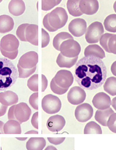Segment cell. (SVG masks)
Returning a JSON list of instances; mask_svg holds the SVG:
<instances>
[{"mask_svg":"<svg viewBox=\"0 0 116 150\" xmlns=\"http://www.w3.org/2000/svg\"><path fill=\"white\" fill-rule=\"evenodd\" d=\"M107 69L101 59L87 56L76 63L74 69V79L83 90H95L105 81Z\"/></svg>","mask_w":116,"mask_h":150,"instance_id":"obj_1","label":"cell"},{"mask_svg":"<svg viewBox=\"0 0 116 150\" xmlns=\"http://www.w3.org/2000/svg\"><path fill=\"white\" fill-rule=\"evenodd\" d=\"M18 78L17 69L11 61L0 58V91H5L13 86Z\"/></svg>","mask_w":116,"mask_h":150,"instance_id":"obj_2","label":"cell"},{"mask_svg":"<svg viewBox=\"0 0 116 150\" xmlns=\"http://www.w3.org/2000/svg\"><path fill=\"white\" fill-rule=\"evenodd\" d=\"M48 15L49 24L55 31L63 27L67 22V13L62 7L56 8Z\"/></svg>","mask_w":116,"mask_h":150,"instance_id":"obj_3","label":"cell"},{"mask_svg":"<svg viewBox=\"0 0 116 150\" xmlns=\"http://www.w3.org/2000/svg\"><path fill=\"white\" fill-rule=\"evenodd\" d=\"M61 108V101L57 96L48 94L42 99V109L48 114L57 113L60 110Z\"/></svg>","mask_w":116,"mask_h":150,"instance_id":"obj_4","label":"cell"},{"mask_svg":"<svg viewBox=\"0 0 116 150\" xmlns=\"http://www.w3.org/2000/svg\"><path fill=\"white\" fill-rule=\"evenodd\" d=\"M59 51L63 56L73 58L78 57L81 51V47L77 41L73 39H70L65 41L61 43Z\"/></svg>","mask_w":116,"mask_h":150,"instance_id":"obj_5","label":"cell"},{"mask_svg":"<svg viewBox=\"0 0 116 150\" xmlns=\"http://www.w3.org/2000/svg\"><path fill=\"white\" fill-rule=\"evenodd\" d=\"M104 33V30L102 24L99 22H95L87 28L85 33V39L88 43H96L99 41Z\"/></svg>","mask_w":116,"mask_h":150,"instance_id":"obj_6","label":"cell"},{"mask_svg":"<svg viewBox=\"0 0 116 150\" xmlns=\"http://www.w3.org/2000/svg\"><path fill=\"white\" fill-rule=\"evenodd\" d=\"M53 79L57 86L63 88H69L74 81L71 72L65 69L58 71Z\"/></svg>","mask_w":116,"mask_h":150,"instance_id":"obj_7","label":"cell"},{"mask_svg":"<svg viewBox=\"0 0 116 150\" xmlns=\"http://www.w3.org/2000/svg\"><path fill=\"white\" fill-rule=\"evenodd\" d=\"M93 110L91 105L84 103L78 105L75 110V116L78 121L80 122H85L93 117Z\"/></svg>","mask_w":116,"mask_h":150,"instance_id":"obj_8","label":"cell"},{"mask_svg":"<svg viewBox=\"0 0 116 150\" xmlns=\"http://www.w3.org/2000/svg\"><path fill=\"white\" fill-rule=\"evenodd\" d=\"M14 113L16 120L22 124L29 120L32 110L26 103L21 102L16 105Z\"/></svg>","mask_w":116,"mask_h":150,"instance_id":"obj_9","label":"cell"},{"mask_svg":"<svg viewBox=\"0 0 116 150\" xmlns=\"http://www.w3.org/2000/svg\"><path fill=\"white\" fill-rule=\"evenodd\" d=\"M38 62V54L34 51H31L20 57L18 64L23 69H31L36 67Z\"/></svg>","mask_w":116,"mask_h":150,"instance_id":"obj_10","label":"cell"},{"mask_svg":"<svg viewBox=\"0 0 116 150\" xmlns=\"http://www.w3.org/2000/svg\"><path fill=\"white\" fill-rule=\"evenodd\" d=\"M68 29L70 33L76 37L82 36L87 30V23L84 19L81 18L74 19L70 22Z\"/></svg>","mask_w":116,"mask_h":150,"instance_id":"obj_11","label":"cell"},{"mask_svg":"<svg viewBox=\"0 0 116 150\" xmlns=\"http://www.w3.org/2000/svg\"><path fill=\"white\" fill-rule=\"evenodd\" d=\"M86 97V94L84 90L78 86L71 88L68 93V100L73 105H79L82 103Z\"/></svg>","mask_w":116,"mask_h":150,"instance_id":"obj_12","label":"cell"},{"mask_svg":"<svg viewBox=\"0 0 116 150\" xmlns=\"http://www.w3.org/2000/svg\"><path fill=\"white\" fill-rule=\"evenodd\" d=\"M19 46V40L12 34L4 36L0 42V48L7 52H13L18 50Z\"/></svg>","mask_w":116,"mask_h":150,"instance_id":"obj_13","label":"cell"},{"mask_svg":"<svg viewBox=\"0 0 116 150\" xmlns=\"http://www.w3.org/2000/svg\"><path fill=\"white\" fill-rule=\"evenodd\" d=\"M93 105L99 110H104L110 108L111 99L107 94L100 92L96 94L93 99Z\"/></svg>","mask_w":116,"mask_h":150,"instance_id":"obj_14","label":"cell"},{"mask_svg":"<svg viewBox=\"0 0 116 150\" xmlns=\"http://www.w3.org/2000/svg\"><path fill=\"white\" fill-rule=\"evenodd\" d=\"M65 125V118L62 116L58 115H54L50 117L46 122L48 129L52 132L60 131Z\"/></svg>","mask_w":116,"mask_h":150,"instance_id":"obj_15","label":"cell"},{"mask_svg":"<svg viewBox=\"0 0 116 150\" xmlns=\"http://www.w3.org/2000/svg\"><path fill=\"white\" fill-rule=\"evenodd\" d=\"M80 9L82 13L87 15H93L97 12L99 4L95 0H83L80 2Z\"/></svg>","mask_w":116,"mask_h":150,"instance_id":"obj_16","label":"cell"},{"mask_svg":"<svg viewBox=\"0 0 116 150\" xmlns=\"http://www.w3.org/2000/svg\"><path fill=\"white\" fill-rule=\"evenodd\" d=\"M26 38L27 42L35 45H38V26L29 24L26 30Z\"/></svg>","mask_w":116,"mask_h":150,"instance_id":"obj_17","label":"cell"},{"mask_svg":"<svg viewBox=\"0 0 116 150\" xmlns=\"http://www.w3.org/2000/svg\"><path fill=\"white\" fill-rule=\"evenodd\" d=\"M18 96L14 92L9 91L0 93V103L5 106H11L18 103Z\"/></svg>","mask_w":116,"mask_h":150,"instance_id":"obj_18","label":"cell"},{"mask_svg":"<svg viewBox=\"0 0 116 150\" xmlns=\"http://www.w3.org/2000/svg\"><path fill=\"white\" fill-rule=\"evenodd\" d=\"M9 9L11 14L15 16H19L26 11V5L23 1L13 0L9 3Z\"/></svg>","mask_w":116,"mask_h":150,"instance_id":"obj_19","label":"cell"},{"mask_svg":"<svg viewBox=\"0 0 116 150\" xmlns=\"http://www.w3.org/2000/svg\"><path fill=\"white\" fill-rule=\"evenodd\" d=\"M46 144L44 138L32 137L26 142V147L27 150H43Z\"/></svg>","mask_w":116,"mask_h":150,"instance_id":"obj_20","label":"cell"},{"mask_svg":"<svg viewBox=\"0 0 116 150\" xmlns=\"http://www.w3.org/2000/svg\"><path fill=\"white\" fill-rule=\"evenodd\" d=\"M84 54L85 57H95L101 59L105 57L104 51L97 44H91L87 46L85 49Z\"/></svg>","mask_w":116,"mask_h":150,"instance_id":"obj_21","label":"cell"},{"mask_svg":"<svg viewBox=\"0 0 116 150\" xmlns=\"http://www.w3.org/2000/svg\"><path fill=\"white\" fill-rule=\"evenodd\" d=\"M14 27V21L8 15L0 16V33H5L11 31Z\"/></svg>","mask_w":116,"mask_h":150,"instance_id":"obj_22","label":"cell"},{"mask_svg":"<svg viewBox=\"0 0 116 150\" xmlns=\"http://www.w3.org/2000/svg\"><path fill=\"white\" fill-rule=\"evenodd\" d=\"M3 132L5 134H21L20 123L15 120H9L4 124Z\"/></svg>","mask_w":116,"mask_h":150,"instance_id":"obj_23","label":"cell"},{"mask_svg":"<svg viewBox=\"0 0 116 150\" xmlns=\"http://www.w3.org/2000/svg\"><path fill=\"white\" fill-rule=\"evenodd\" d=\"M112 108H108L104 110H97L95 118V120L104 127H107V122L110 115L114 113Z\"/></svg>","mask_w":116,"mask_h":150,"instance_id":"obj_24","label":"cell"},{"mask_svg":"<svg viewBox=\"0 0 116 150\" xmlns=\"http://www.w3.org/2000/svg\"><path fill=\"white\" fill-rule=\"evenodd\" d=\"M78 59V57L70 58L63 56L61 53H60L57 57L56 63L60 67H66L69 69L76 64Z\"/></svg>","mask_w":116,"mask_h":150,"instance_id":"obj_25","label":"cell"},{"mask_svg":"<svg viewBox=\"0 0 116 150\" xmlns=\"http://www.w3.org/2000/svg\"><path fill=\"white\" fill-rule=\"evenodd\" d=\"M80 1L76 0H69L67 3L68 11L70 14L73 17H79L83 15L80 9Z\"/></svg>","mask_w":116,"mask_h":150,"instance_id":"obj_26","label":"cell"},{"mask_svg":"<svg viewBox=\"0 0 116 150\" xmlns=\"http://www.w3.org/2000/svg\"><path fill=\"white\" fill-rule=\"evenodd\" d=\"M70 39H73V38L70 33L67 32L60 33L54 38L53 40V46L56 50H59V47L61 43L63 41Z\"/></svg>","mask_w":116,"mask_h":150,"instance_id":"obj_27","label":"cell"},{"mask_svg":"<svg viewBox=\"0 0 116 150\" xmlns=\"http://www.w3.org/2000/svg\"><path fill=\"white\" fill-rule=\"evenodd\" d=\"M116 78L112 77L108 78L104 84V89L107 93L114 96L116 94Z\"/></svg>","mask_w":116,"mask_h":150,"instance_id":"obj_28","label":"cell"},{"mask_svg":"<svg viewBox=\"0 0 116 150\" xmlns=\"http://www.w3.org/2000/svg\"><path fill=\"white\" fill-rule=\"evenodd\" d=\"M116 15H110L106 18L104 22V25L106 30L112 33L116 31Z\"/></svg>","mask_w":116,"mask_h":150,"instance_id":"obj_29","label":"cell"},{"mask_svg":"<svg viewBox=\"0 0 116 150\" xmlns=\"http://www.w3.org/2000/svg\"><path fill=\"white\" fill-rule=\"evenodd\" d=\"M85 134H102L101 127L95 121H91L87 123L84 131Z\"/></svg>","mask_w":116,"mask_h":150,"instance_id":"obj_30","label":"cell"},{"mask_svg":"<svg viewBox=\"0 0 116 150\" xmlns=\"http://www.w3.org/2000/svg\"><path fill=\"white\" fill-rule=\"evenodd\" d=\"M18 69V73H19V76L18 77L20 78H26L30 76L35 73V71L36 70V67H34L33 69H24L22 68L21 67H20L19 65H17Z\"/></svg>","mask_w":116,"mask_h":150,"instance_id":"obj_31","label":"cell"},{"mask_svg":"<svg viewBox=\"0 0 116 150\" xmlns=\"http://www.w3.org/2000/svg\"><path fill=\"white\" fill-rule=\"evenodd\" d=\"M28 86L33 92H38V74L33 75L28 80Z\"/></svg>","mask_w":116,"mask_h":150,"instance_id":"obj_32","label":"cell"},{"mask_svg":"<svg viewBox=\"0 0 116 150\" xmlns=\"http://www.w3.org/2000/svg\"><path fill=\"white\" fill-rule=\"evenodd\" d=\"M29 24H22L18 27L16 31V35L20 40L23 42H27L26 38V30Z\"/></svg>","mask_w":116,"mask_h":150,"instance_id":"obj_33","label":"cell"},{"mask_svg":"<svg viewBox=\"0 0 116 150\" xmlns=\"http://www.w3.org/2000/svg\"><path fill=\"white\" fill-rule=\"evenodd\" d=\"M61 2V1H46V0H43L42 1V9L44 11H48L51 10L54 7L57 6Z\"/></svg>","mask_w":116,"mask_h":150,"instance_id":"obj_34","label":"cell"},{"mask_svg":"<svg viewBox=\"0 0 116 150\" xmlns=\"http://www.w3.org/2000/svg\"><path fill=\"white\" fill-rule=\"evenodd\" d=\"M50 87L52 91L55 94L57 95H63L65 94L66 92H67L68 88H63L59 87V86H57L56 84L55 83L54 79H52L51 80V84H50Z\"/></svg>","mask_w":116,"mask_h":150,"instance_id":"obj_35","label":"cell"},{"mask_svg":"<svg viewBox=\"0 0 116 150\" xmlns=\"http://www.w3.org/2000/svg\"><path fill=\"white\" fill-rule=\"evenodd\" d=\"M112 34L111 33H106L102 35L100 39V43L102 47L105 50L106 52L110 53V51L108 50L107 46L108 41L109 40L110 38L112 36Z\"/></svg>","mask_w":116,"mask_h":150,"instance_id":"obj_36","label":"cell"},{"mask_svg":"<svg viewBox=\"0 0 116 150\" xmlns=\"http://www.w3.org/2000/svg\"><path fill=\"white\" fill-rule=\"evenodd\" d=\"M116 113H113L110 116L107 122V127H108L110 130L113 133H116Z\"/></svg>","mask_w":116,"mask_h":150,"instance_id":"obj_37","label":"cell"},{"mask_svg":"<svg viewBox=\"0 0 116 150\" xmlns=\"http://www.w3.org/2000/svg\"><path fill=\"white\" fill-rule=\"evenodd\" d=\"M116 35L112 34L108 41L107 46L110 53L116 54Z\"/></svg>","mask_w":116,"mask_h":150,"instance_id":"obj_38","label":"cell"},{"mask_svg":"<svg viewBox=\"0 0 116 150\" xmlns=\"http://www.w3.org/2000/svg\"><path fill=\"white\" fill-rule=\"evenodd\" d=\"M38 93L36 92L32 94L29 98V103L32 108L35 110H38Z\"/></svg>","mask_w":116,"mask_h":150,"instance_id":"obj_39","label":"cell"},{"mask_svg":"<svg viewBox=\"0 0 116 150\" xmlns=\"http://www.w3.org/2000/svg\"><path fill=\"white\" fill-rule=\"evenodd\" d=\"M50 38L49 33L46 31L43 28L42 29V47L44 48L46 47L50 42Z\"/></svg>","mask_w":116,"mask_h":150,"instance_id":"obj_40","label":"cell"},{"mask_svg":"<svg viewBox=\"0 0 116 150\" xmlns=\"http://www.w3.org/2000/svg\"><path fill=\"white\" fill-rule=\"evenodd\" d=\"M0 51L1 52V54H3V56L11 60H14L16 58L19 52L18 50H17L13 52H7L5 50H3L1 48H0Z\"/></svg>","mask_w":116,"mask_h":150,"instance_id":"obj_41","label":"cell"},{"mask_svg":"<svg viewBox=\"0 0 116 150\" xmlns=\"http://www.w3.org/2000/svg\"><path fill=\"white\" fill-rule=\"evenodd\" d=\"M65 138L60 137V138H53L48 137V140L50 142V143L53 144L54 145H58L60 144H62L65 140Z\"/></svg>","mask_w":116,"mask_h":150,"instance_id":"obj_42","label":"cell"},{"mask_svg":"<svg viewBox=\"0 0 116 150\" xmlns=\"http://www.w3.org/2000/svg\"><path fill=\"white\" fill-rule=\"evenodd\" d=\"M43 24L44 27L48 31H50V32L56 31L54 29H53L52 27H51L50 25V24H49V22H48V14H46L44 16V18L43 19Z\"/></svg>","mask_w":116,"mask_h":150,"instance_id":"obj_43","label":"cell"},{"mask_svg":"<svg viewBox=\"0 0 116 150\" xmlns=\"http://www.w3.org/2000/svg\"><path fill=\"white\" fill-rule=\"evenodd\" d=\"M31 123L33 127L36 129H38V112H35L32 116Z\"/></svg>","mask_w":116,"mask_h":150,"instance_id":"obj_44","label":"cell"},{"mask_svg":"<svg viewBox=\"0 0 116 150\" xmlns=\"http://www.w3.org/2000/svg\"><path fill=\"white\" fill-rule=\"evenodd\" d=\"M15 106L16 105H13V106H11L9 108L8 112V119L9 120H16L15 117V113H14V110H15Z\"/></svg>","mask_w":116,"mask_h":150,"instance_id":"obj_45","label":"cell"},{"mask_svg":"<svg viewBox=\"0 0 116 150\" xmlns=\"http://www.w3.org/2000/svg\"><path fill=\"white\" fill-rule=\"evenodd\" d=\"M48 86V80L44 76V75H42V91L44 92L45 90H46Z\"/></svg>","mask_w":116,"mask_h":150,"instance_id":"obj_46","label":"cell"},{"mask_svg":"<svg viewBox=\"0 0 116 150\" xmlns=\"http://www.w3.org/2000/svg\"><path fill=\"white\" fill-rule=\"evenodd\" d=\"M7 106L3 105L0 103V117H2L5 114L6 112Z\"/></svg>","mask_w":116,"mask_h":150,"instance_id":"obj_47","label":"cell"},{"mask_svg":"<svg viewBox=\"0 0 116 150\" xmlns=\"http://www.w3.org/2000/svg\"><path fill=\"white\" fill-rule=\"evenodd\" d=\"M116 62L113 63V64L112 65V67H111V71H112V73H113L114 75H116Z\"/></svg>","mask_w":116,"mask_h":150,"instance_id":"obj_48","label":"cell"},{"mask_svg":"<svg viewBox=\"0 0 116 150\" xmlns=\"http://www.w3.org/2000/svg\"><path fill=\"white\" fill-rule=\"evenodd\" d=\"M4 125V123L2 121H0V132L1 134H4L3 132V127Z\"/></svg>","mask_w":116,"mask_h":150,"instance_id":"obj_49","label":"cell"},{"mask_svg":"<svg viewBox=\"0 0 116 150\" xmlns=\"http://www.w3.org/2000/svg\"><path fill=\"white\" fill-rule=\"evenodd\" d=\"M44 150H57V149L54 146H48Z\"/></svg>","mask_w":116,"mask_h":150,"instance_id":"obj_50","label":"cell"},{"mask_svg":"<svg viewBox=\"0 0 116 150\" xmlns=\"http://www.w3.org/2000/svg\"><path fill=\"white\" fill-rule=\"evenodd\" d=\"M26 134H38V132L36 131H34V130H31L30 131L27 132H26Z\"/></svg>","mask_w":116,"mask_h":150,"instance_id":"obj_51","label":"cell"},{"mask_svg":"<svg viewBox=\"0 0 116 150\" xmlns=\"http://www.w3.org/2000/svg\"><path fill=\"white\" fill-rule=\"evenodd\" d=\"M111 105L113 106L114 109L116 110V98H114L113 100L111 101Z\"/></svg>","mask_w":116,"mask_h":150,"instance_id":"obj_52","label":"cell"},{"mask_svg":"<svg viewBox=\"0 0 116 150\" xmlns=\"http://www.w3.org/2000/svg\"><path fill=\"white\" fill-rule=\"evenodd\" d=\"M17 139L19 140H20V141H24V140H26L27 139H28V138L26 137H23V138H16Z\"/></svg>","mask_w":116,"mask_h":150,"instance_id":"obj_53","label":"cell"},{"mask_svg":"<svg viewBox=\"0 0 116 150\" xmlns=\"http://www.w3.org/2000/svg\"><path fill=\"white\" fill-rule=\"evenodd\" d=\"M0 134H1V132H0Z\"/></svg>","mask_w":116,"mask_h":150,"instance_id":"obj_54","label":"cell"}]
</instances>
